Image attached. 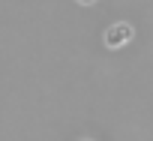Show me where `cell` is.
<instances>
[{"label": "cell", "mask_w": 153, "mask_h": 141, "mask_svg": "<svg viewBox=\"0 0 153 141\" xmlns=\"http://www.w3.org/2000/svg\"><path fill=\"white\" fill-rule=\"evenodd\" d=\"M102 39H105L108 48H123V45H129V42L135 39V27H132L129 21H114V24L105 27Z\"/></svg>", "instance_id": "cell-1"}, {"label": "cell", "mask_w": 153, "mask_h": 141, "mask_svg": "<svg viewBox=\"0 0 153 141\" xmlns=\"http://www.w3.org/2000/svg\"><path fill=\"white\" fill-rule=\"evenodd\" d=\"M78 3H81V6H93V3H96V0H78Z\"/></svg>", "instance_id": "cell-2"}, {"label": "cell", "mask_w": 153, "mask_h": 141, "mask_svg": "<svg viewBox=\"0 0 153 141\" xmlns=\"http://www.w3.org/2000/svg\"><path fill=\"white\" fill-rule=\"evenodd\" d=\"M78 141H90V138H78Z\"/></svg>", "instance_id": "cell-3"}]
</instances>
